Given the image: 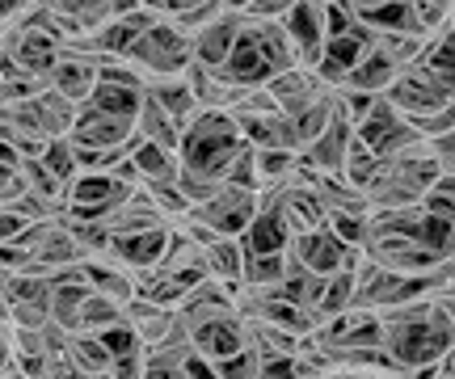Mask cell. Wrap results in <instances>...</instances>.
<instances>
[{"label": "cell", "instance_id": "6da1fadb", "mask_svg": "<svg viewBox=\"0 0 455 379\" xmlns=\"http://www.w3.org/2000/svg\"><path fill=\"white\" fill-rule=\"evenodd\" d=\"M379 337H384V354L396 375H405L413 367L443 363L455 346V325L447 320L435 299H418L405 308H392L379 316Z\"/></svg>", "mask_w": 455, "mask_h": 379}, {"label": "cell", "instance_id": "7a4b0ae2", "mask_svg": "<svg viewBox=\"0 0 455 379\" xmlns=\"http://www.w3.org/2000/svg\"><path fill=\"white\" fill-rule=\"evenodd\" d=\"M241 148H244L241 122L228 114V110H203V114L181 131L178 161H181L186 173H203V178L224 182L228 165L236 161V152Z\"/></svg>", "mask_w": 455, "mask_h": 379}, {"label": "cell", "instance_id": "3957f363", "mask_svg": "<svg viewBox=\"0 0 455 379\" xmlns=\"http://www.w3.org/2000/svg\"><path fill=\"white\" fill-rule=\"evenodd\" d=\"M127 64L148 81H164V76H186V67L195 64V38L181 30L178 21L156 17L144 30V38L131 47Z\"/></svg>", "mask_w": 455, "mask_h": 379}, {"label": "cell", "instance_id": "277c9868", "mask_svg": "<svg viewBox=\"0 0 455 379\" xmlns=\"http://www.w3.org/2000/svg\"><path fill=\"white\" fill-rule=\"evenodd\" d=\"M258 194L253 190H241V186H220V194L207 198L203 207H195V219L198 224H207L215 236H244V228L253 224V215H258Z\"/></svg>", "mask_w": 455, "mask_h": 379}, {"label": "cell", "instance_id": "5b68a950", "mask_svg": "<svg viewBox=\"0 0 455 379\" xmlns=\"http://www.w3.org/2000/svg\"><path fill=\"white\" fill-rule=\"evenodd\" d=\"M190 342H195V354H203L207 363H224L232 354L249 350V325H244V316H236V308H224V312L207 316L203 325H195Z\"/></svg>", "mask_w": 455, "mask_h": 379}, {"label": "cell", "instance_id": "8992f818", "mask_svg": "<svg viewBox=\"0 0 455 379\" xmlns=\"http://www.w3.org/2000/svg\"><path fill=\"white\" fill-rule=\"evenodd\" d=\"M350 253H355V249L341 245L329 224H325V228L299 232V236H291V245H287V257H291V262H299L304 270H312V274H321V279L338 274L341 265L350 262Z\"/></svg>", "mask_w": 455, "mask_h": 379}, {"label": "cell", "instance_id": "52a82bcc", "mask_svg": "<svg viewBox=\"0 0 455 379\" xmlns=\"http://www.w3.org/2000/svg\"><path fill=\"white\" fill-rule=\"evenodd\" d=\"M47 89H55L60 98L76 101V106H84V101L93 98V89H98V55H89V51H64L55 59V67H51Z\"/></svg>", "mask_w": 455, "mask_h": 379}, {"label": "cell", "instance_id": "ba28073f", "mask_svg": "<svg viewBox=\"0 0 455 379\" xmlns=\"http://www.w3.org/2000/svg\"><path fill=\"white\" fill-rule=\"evenodd\" d=\"M241 30H244L241 13H220L215 21H207L195 34V64L207 67V72H224V64L232 59V51L241 43Z\"/></svg>", "mask_w": 455, "mask_h": 379}, {"label": "cell", "instance_id": "9c48e42d", "mask_svg": "<svg viewBox=\"0 0 455 379\" xmlns=\"http://www.w3.org/2000/svg\"><path fill=\"white\" fill-rule=\"evenodd\" d=\"M283 30H287V38H291L295 64L316 67V59L325 55V13L312 9V4H295L291 13L283 17Z\"/></svg>", "mask_w": 455, "mask_h": 379}, {"label": "cell", "instance_id": "30bf717a", "mask_svg": "<svg viewBox=\"0 0 455 379\" xmlns=\"http://www.w3.org/2000/svg\"><path fill=\"white\" fill-rule=\"evenodd\" d=\"M266 89H270V98L278 101V110H283V114H291V118L304 114L312 101H321L325 93H333V89H325V84L316 81V72H312V67H287V72H278Z\"/></svg>", "mask_w": 455, "mask_h": 379}, {"label": "cell", "instance_id": "8fae6325", "mask_svg": "<svg viewBox=\"0 0 455 379\" xmlns=\"http://www.w3.org/2000/svg\"><path fill=\"white\" fill-rule=\"evenodd\" d=\"M258 215H253V224L244 228L241 245L244 253H287V245H291V228H287V219H283V211H278L275 202H266V198L258 194Z\"/></svg>", "mask_w": 455, "mask_h": 379}, {"label": "cell", "instance_id": "7c38bea8", "mask_svg": "<svg viewBox=\"0 0 455 379\" xmlns=\"http://www.w3.org/2000/svg\"><path fill=\"white\" fill-rule=\"evenodd\" d=\"M396 76H401V67L392 64L388 55L379 51V38H375V47L358 59L355 67H350V76L341 81V89H355V93H371V98H384L392 84H396Z\"/></svg>", "mask_w": 455, "mask_h": 379}, {"label": "cell", "instance_id": "4fadbf2b", "mask_svg": "<svg viewBox=\"0 0 455 379\" xmlns=\"http://www.w3.org/2000/svg\"><path fill=\"white\" fill-rule=\"evenodd\" d=\"M135 135H140L144 144H156V148H169V152H178V144H181V127L169 118V110H164L148 89H144V106H140V114H135Z\"/></svg>", "mask_w": 455, "mask_h": 379}, {"label": "cell", "instance_id": "5bb4252c", "mask_svg": "<svg viewBox=\"0 0 455 379\" xmlns=\"http://www.w3.org/2000/svg\"><path fill=\"white\" fill-rule=\"evenodd\" d=\"M68 359L81 367L84 375H110V367H114L101 333H72L68 337Z\"/></svg>", "mask_w": 455, "mask_h": 379}, {"label": "cell", "instance_id": "9a60e30c", "mask_svg": "<svg viewBox=\"0 0 455 379\" xmlns=\"http://www.w3.org/2000/svg\"><path fill=\"white\" fill-rule=\"evenodd\" d=\"M127 312H123V304H114V299L98 296V291H89L81 304V320H76V333H106L114 325H123Z\"/></svg>", "mask_w": 455, "mask_h": 379}, {"label": "cell", "instance_id": "2e32d148", "mask_svg": "<svg viewBox=\"0 0 455 379\" xmlns=\"http://www.w3.org/2000/svg\"><path fill=\"white\" fill-rule=\"evenodd\" d=\"M38 161L51 169V178L64 182V190H68V182L76 178V148H72V139H51L47 152H43Z\"/></svg>", "mask_w": 455, "mask_h": 379}, {"label": "cell", "instance_id": "e0dca14e", "mask_svg": "<svg viewBox=\"0 0 455 379\" xmlns=\"http://www.w3.org/2000/svg\"><path fill=\"white\" fill-rule=\"evenodd\" d=\"M455 13V0H413V17H418V30L430 38V34H439Z\"/></svg>", "mask_w": 455, "mask_h": 379}, {"label": "cell", "instance_id": "ac0fdd59", "mask_svg": "<svg viewBox=\"0 0 455 379\" xmlns=\"http://www.w3.org/2000/svg\"><path fill=\"white\" fill-rule=\"evenodd\" d=\"M215 375L220 379H261V354L253 346L241 350V354L224 359V363H215Z\"/></svg>", "mask_w": 455, "mask_h": 379}, {"label": "cell", "instance_id": "d6986e66", "mask_svg": "<svg viewBox=\"0 0 455 379\" xmlns=\"http://www.w3.org/2000/svg\"><path fill=\"white\" fill-rule=\"evenodd\" d=\"M426 152L435 156V165H439L443 178H451L455 173V131H443L435 139H426Z\"/></svg>", "mask_w": 455, "mask_h": 379}, {"label": "cell", "instance_id": "ffe728a7", "mask_svg": "<svg viewBox=\"0 0 455 379\" xmlns=\"http://www.w3.org/2000/svg\"><path fill=\"white\" fill-rule=\"evenodd\" d=\"M295 4H299V0H249L244 17H249V21H283Z\"/></svg>", "mask_w": 455, "mask_h": 379}, {"label": "cell", "instance_id": "44dd1931", "mask_svg": "<svg viewBox=\"0 0 455 379\" xmlns=\"http://www.w3.org/2000/svg\"><path fill=\"white\" fill-rule=\"evenodd\" d=\"M384 4H388V0H341V9H346L350 17H355V21H363L367 13H375V9H384Z\"/></svg>", "mask_w": 455, "mask_h": 379}, {"label": "cell", "instance_id": "7402d4cb", "mask_svg": "<svg viewBox=\"0 0 455 379\" xmlns=\"http://www.w3.org/2000/svg\"><path fill=\"white\" fill-rule=\"evenodd\" d=\"M299 4H312V9H321V13H325V9H333V4H341V0H299Z\"/></svg>", "mask_w": 455, "mask_h": 379}, {"label": "cell", "instance_id": "603a6c76", "mask_svg": "<svg viewBox=\"0 0 455 379\" xmlns=\"http://www.w3.org/2000/svg\"><path fill=\"white\" fill-rule=\"evenodd\" d=\"M443 371H455V346H451V354L443 359Z\"/></svg>", "mask_w": 455, "mask_h": 379}, {"label": "cell", "instance_id": "cb8c5ba5", "mask_svg": "<svg viewBox=\"0 0 455 379\" xmlns=\"http://www.w3.org/2000/svg\"><path fill=\"white\" fill-rule=\"evenodd\" d=\"M439 379H455V371H443V375Z\"/></svg>", "mask_w": 455, "mask_h": 379}]
</instances>
